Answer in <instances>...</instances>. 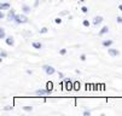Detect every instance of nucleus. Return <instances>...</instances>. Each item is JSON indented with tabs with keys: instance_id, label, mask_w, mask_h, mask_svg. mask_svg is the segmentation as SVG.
I'll return each instance as SVG.
<instances>
[{
	"instance_id": "nucleus-12",
	"label": "nucleus",
	"mask_w": 122,
	"mask_h": 116,
	"mask_svg": "<svg viewBox=\"0 0 122 116\" xmlns=\"http://www.w3.org/2000/svg\"><path fill=\"white\" fill-rule=\"evenodd\" d=\"M10 7V4H1V10H6Z\"/></svg>"
},
{
	"instance_id": "nucleus-16",
	"label": "nucleus",
	"mask_w": 122,
	"mask_h": 116,
	"mask_svg": "<svg viewBox=\"0 0 122 116\" xmlns=\"http://www.w3.org/2000/svg\"><path fill=\"white\" fill-rule=\"evenodd\" d=\"M83 25H85V27H88V25H90V22H88V21H83Z\"/></svg>"
},
{
	"instance_id": "nucleus-6",
	"label": "nucleus",
	"mask_w": 122,
	"mask_h": 116,
	"mask_svg": "<svg viewBox=\"0 0 122 116\" xmlns=\"http://www.w3.org/2000/svg\"><path fill=\"white\" fill-rule=\"evenodd\" d=\"M102 21H103V18L100 17V16H98V17H96L94 18V21H93V23L97 25V24H99V23H102Z\"/></svg>"
},
{
	"instance_id": "nucleus-10",
	"label": "nucleus",
	"mask_w": 122,
	"mask_h": 116,
	"mask_svg": "<svg viewBox=\"0 0 122 116\" xmlns=\"http://www.w3.org/2000/svg\"><path fill=\"white\" fill-rule=\"evenodd\" d=\"M33 47H35V48H41V44H40V42H33Z\"/></svg>"
},
{
	"instance_id": "nucleus-23",
	"label": "nucleus",
	"mask_w": 122,
	"mask_h": 116,
	"mask_svg": "<svg viewBox=\"0 0 122 116\" xmlns=\"http://www.w3.org/2000/svg\"><path fill=\"white\" fill-rule=\"evenodd\" d=\"M118 9H120V10L122 11V5H120V6H118Z\"/></svg>"
},
{
	"instance_id": "nucleus-11",
	"label": "nucleus",
	"mask_w": 122,
	"mask_h": 116,
	"mask_svg": "<svg viewBox=\"0 0 122 116\" xmlns=\"http://www.w3.org/2000/svg\"><path fill=\"white\" fill-rule=\"evenodd\" d=\"M0 38H1V39H4L5 38V30L1 28V29H0Z\"/></svg>"
},
{
	"instance_id": "nucleus-7",
	"label": "nucleus",
	"mask_w": 122,
	"mask_h": 116,
	"mask_svg": "<svg viewBox=\"0 0 122 116\" xmlns=\"http://www.w3.org/2000/svg\"><path fill=\"white\" fill-rule=\"evenodd\" d=\"M65 85H66V90H71L73 88V82H70V81H66Z\"/></svg>"
},
{
	"instance_id": "nucleus-4",
	"label": "nucleus",
	"mask_w": 122,
	"mask_h": 116,
	"mask_svg": "<svg viewBox=\"0 0 122 116\" xmlns=\"http://www.w3.org/2000/svg\"><path fill=\"white\" fill-rule=\"evenodd\" d=\"M118 51L117 50H114V48H109V55L110 56H118Z\"/></svg>"
},
{
	"instance_id": "nucleus-9",
	"label": "nucleus",
	"mask_w": 122,
	"mask_h": 116,
	"mask_svg": "<svg viewBox=\"0 0 122 116\" xmlns=\"http://www.w3.org/2000/svg\"><path fill=\"white\" fill-rule=\"evenodd\" d=\"M112 44L111 40H108V41H103V46H110Z\"/></svg>"
},
{
	"instance_id": "nucleus-2",
	"label": "nucleus",
	"mask_w": 122,
	"mask_h": 116,
	"mask_svg": "<svg viewBox=\"0 0 122 116\" xmlns=\"http://www.w3.org/2000/svg\"><path fill=\"white\" fill-rule=\"evenodd\" d=\"M52 91H51V88L50 90H39V91H36V94L38 96H46V94H50Z\"/></svg>"
},
{
	"instance_id": "nucleus-14",
	"label": "nucleus",
	"mask_w": 122,
	"mask_h": 116,
	"mask_svg": "<svg viewBox=\"0 0 122 116\" xmlns=\"http://www.w3.org/2000/svg\"><path fill=\"white\" fill-rule=\"evenodd\" d=\"M74 88L75 90H80V82H75V84H74Z\"/></svg>"
},
{
	"instance_id": "nucleus-13",
	"label": "nucleus",
	"mask_w": 122,
	"mask_h": 116,
	"mask_svg": "<svg viewBox=\"0 0 122 116\" xmlns=\"http://www.w3.org/2000/svg\"><path fill=\"white\" fill-rule=\"evenodd\" d=\"M23 11H24L25 13H29V12H30V7H28V6H24V7H23Z\"/></svg>"
},
{
	"instance_id": "nucleus-22",
	"label": "nucleus",
	"mask_w": 122,
	"mask_h": 116,
	"mask_svg": "<svg viewBox=\"0 0 122 116\" xmlns=\"http://www.w3.org/2000/svg\"><path fill=\"white\" fill-rule=\"evenodd\" d=\"M85 115L86 116H90V111H85Z\"/></svg>"
},
{
	"instance_id": "nucleus-15",
	"label": "nucleus",
	"mask_w": 122,
	"mask_h": 116,
	"mask_svg": "<svg viewBox=\"0 0 122 116\" xmlns=\"http://www.w3.org/2000/svg\"><path fill=\"white\" fill-rule=\"evenodd\" d=\"M24 110H27V111H31L33 108H31V106H24Z\"/></svg>"
},
{
	"instance_id": "nucleus-20",
	"label": "nucleus",
	"mask_w": 122,
	"mask_h": 116,
	"mask_svg": "<svg viewBox=\"0 0 122 116\" xmlns=\"http://www.w3.org/2000/svg\"><path fill=\"white\" fill-rule=\"evenodd\" d=\"M82 12H87V7H82Z\"/></svg>"
},
{
	"instance_id": "nucleus-8",
	"label": "nucleus",
	"mask_w": 122,
	"mask_h": 116,
	"mask_svg": "<svg viewBox=\"0 0 122 116\" xmlns=\"http://www.w3.org/2000/svg\"><path fill=\"white\" fill-rule=\"evenodd\" d=\"M108 30H109V29H108V27H104V28L100 30L99 34H100V35H103V34H105V33H108Z\"/></svg>"
},
{
	"instance_id": "nucleus-17",
	"label": "nucleus",
	"mask_w": 122,
	"mask_h": 116,
	"mask_svg": "<svg viewBox=\"0 0 122 116\" xmlns=\"http://www.w3.org/2000/svg\"><path fill=\"white\" fill-rule=\"evenodd\" d=\"M47 31V28H42L41 30H40V33H41V34H44V33H46Z\"/></svg>"
},
{
	"instance_id": "nucleus-18",
	"label": "nucleus",
	"mask_w": 122,
	"mask_h": 116,
	"mask_svg": "<svg viewBox=\"0 0 122 116\" xmlns=\"http://www.w3.org/2000/svg\"><path fill=\"white\" fill-rule=\"evenodd\" d=\"M56 23H62V20L61 18H56Z\"/></svg>"
},
{
	"instance_id": "nucleus-21",
	"label": "nucleus",
	"mask_w": 122,
	"mask_h": 116,
	"mask_svg": "<svg viewBox=\"0 0 122 116\" xmlns=\"http://www.w3.org/2000/svg\"><path fill=\"white\" fill-rule=\"evenodd\" d=\"M85 59H86V57H85V55H82L81 56V61H85Z\"/></svg>"
},
{
	"instance_id": "nucleus-19",
	"label": "nucleus",
	"mask_w": 122,
	"mask_h": 116,
	"mask_svg": "<svg viewBox=\"0 0 122 116\" xmlns=\"http://www.w3.org/2000/svg\"><path fill=\"white\" fill-rule=\"evenodd\" d=\"M117 22H118V23H122V18H121V17H117Z\"/></svg>"
},
{
	"instance_id": "nucleus-5",
	"label": "nucleus",
	"mask_w": 122,
	"mask_h": 116,
	"mask_svg": "<svg viewBox=\"0 0 122 116\" xmlns=\"http://www.w3.org/2000/svg\"><path fill=\"white\" fill-rule=\"evenodd\" d=\"M6 44H7V45H10V46H12V45L15 44V41H13V38H12V36H9V38L6 39Z\"/></svg>"
},
{
	"instance_id": "nucleus-3",
	"label": "nucleus",
	"mask_w": 122,
	"mask_h": 116,
	"mask_svg": "<svg viewBox=\"0 0 122 116\" xmlns=\"http://www.w3.org/2000/svg\"><path fill=\"white\" fill-rule=\"evenodd\" d=\"M44 70L48 74V75H52L55 73V68H52V67H50V65H45L44 67Z\"/></svg>"
},
{
	"instance_id": "nucleus-1",
	"label": "nucleus",
	"mask_w": 122,
	"mask_h": 116,
	"mask_svg": "<svg viewBox=\"0 0 122 116\" xmlns=\"http://www.w3.org/2000/svg\"><path fill=\"white\" fill-rule=\"evenodd\" d=\"M15 20H16L17 23H27V22H28V20H27L25 16H21V15H20V16H16Z\"/></svg>"
}]
</instances>
